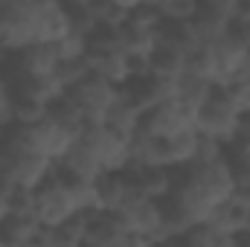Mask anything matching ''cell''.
I'll return each instance as SVG.
<instances>
[{
    "label": "cell",
    "mask_w": 250,
    "mask_h": 247,
    "mask_svg": "<svg viewBox=\"0 0 250 247\" xmlns=\"http://www.w3.org/2000/svg\"><path fill=\"white\" fill-rule=\"evenodd\" d=\"M44 117H47V102L12 93V123L15 125H32Z\"/></svg>",
    "instance_id": "603a6c76"
},
{
    "label": "cell",
    "mask_w": 250,
    "mask_h": 247,
    "mask_svg": "<svg viewBox=\"0 0 250 247\" xmlns=\"http://www.w3.org/2000/svg\"><path fill=\"white\" fill-rule=\"evenodd\" d=\"M239 125H242V108H239L236 96L224 84H215V90L207 96V102L195 111V131L227 145L236 140Z\"/></svg>",
    "instance_id": "7a4b0ae2"
},
{
    "label": "cell",
    "mask_w": 250,
    "mask_h": 247,
    "mask_svg": "<svg viewBox=\"0 0 250 247\" xmlns=\"http://www.w3.org/2000/svg\"><path fill=\"white\" fill-rule=\"evenodd\" d=\"M9 209H12V206H9V192H3V189H0V221L9 215Z\"/></svg>",
    "instance_id": "83f0119b"
},
{
    "label": "cell",
    "mask_w": 250,
    "mask_h": 247,
    "mask_svg": "<svg viewBox=\"0 0 250 247\" xmlns=\"http://www.w3.org/2000/svg\"><path fill=\"white\" fill-rule=\"evenodd\" d=\"M215 79H207V76H192V73H181L178 76V99L187 105V108H192V111H198L204 102H207V96L215 90Z\"/></svg>",
    "instance_id": "e0dca14e"
},
{
    "label": "cell",
    "mask_w": 250,
    "mask_h": 247,
    "mask_svg": "<svg viewBox=\"0 0 250 247\" xmlns=\"http://www.w3.org/2000/svg\"><path fill=\"white\" fill-rule=\"evenodd\" d=\"M233 198H236L239 204L250 206V181H239V184H236V189H233Z\"/></svg>",
    "instance_id": "4316f807"
},
{
    "label": "cell",
    "mask_w": 250,
    "mask_h": 247,
    "mask_svg": "<svg viewBox=\"0 0 250 247\" xmlns=\"http://www.w3.org/2000/svg\"><path fill=\"white\" fill-rule=\"evenodd\" d=\"M90 73V64L84 56H76V59H59L56 70H53V79L62 90H70L73 84H79L84 76Z\"/></svg>",
    "instance_id": "7402d4cb"
},
{
    "label": "cell",
    "mask_w": 250,
    "mask_h": 247,
    "mask_svg": "<svg viewBox=\"0 0 250 247\" xmlns=\"http://www.w3.org/2000/svg\"><path fill=\"white\" fill-rule=\"evenodd\" d=\"M125 181L131 186H137L143 195L148 198H166L172 192V184H175V169L169 166H154V163H128L123 169Z\"/></svg>",
    "instance_id": "8fae6325"
},
{
    "label": "cell",
    "mask_w": 250,
    "mask_h": 247,
    "mask_svg": "<svg viewBox=\"0 0 250 247\" xmlns=\"http://www.w3.org/2000/svg\"><path fill=\"white\" fill-rule=\"evenodd\" d=\"M82 137L93 145V151L99 154L105 172H120L131 163V140L123 137L120 131L108 128L105 123H87Z\"/></svg>",
    "instance_id": "ba28073f"
},
{
    "label": "cell",
    "mask_w": 250,
    "mask_h": 247,
    "mask_svg": "<svg viewBox=\"0 0 250 247\" xmlns=\"http://www.w3.org/2000/svg\"><path fill=\"white\" fill-rule=\"evenodd\" d=\"M178 245H189V247H221V245H233V239L218 230L212 221H195L184 230V236L178 239Z\"/></svg>",
    "instance_id": "d6986e66"
},
{
    "label": "cell",
    "mask_w": 250,
    "mask_h": 247,
    "mask_svg": "<svg viewBox=\"0 0 250 247\" xmlns=\"http://www.w3.org/2000/svg\"><path fill=\"white\" fill-rule=\"evenodd\" d=\"M41 221L35 212H9L0 221V245L9 247H23V245H35L38 233H41Z\"/></svg>",
    "instance_id": "5bb4252c"
},
{
    "label": "cell",
    "mask_w": 250,
    "mask_h": 247,
    "mask_svg": "<svg viewBox=\"0 0 250 247\" xmlns=\"http://www.w3.org/2000/svg\"><path fill=\"white\" fill-rule=\"evenodd\" d=\"M59 166H62L64 172H70V175H76V178H87V181H96V178L105 172L99 154L93 151V145H90L84 137H76V140H73V145L67 148V154L59 160Z\"/></svg>",
    "instance_id": "7c38bea8"
},
{
    "label": "cell",
    "mask_w": 250,
    "mask_h": 247,
    "mask_svg": "<svg viewBox=\"0 0 250 247\" xmlns=\"http://www.w3.org/2000/svg\"><path fill=\"white\" fill-rule=\"evenodd\" d=\"M84 59L90 64V73L114 82V84H123L125 79L131 76L128 70V53L123 47H108V50H96V47H87Z\"/></svg>",
    "instance_id": "4fadbf2b"
},
{
    "label": "cell",
    "mask_w": 250,
    "mask_h": 247,
    "mask_svg": "<svg viewBox=\"0 0 250 247\" xmlns=\"http://www.w3.org/2000/svg\"><path fill=\"white\" fill-rule=\"evenodd\" d=\"M140 120H143V114H140L134 105H128L123 96H120V99L111 105V111L105 114V120H102V123L108 125V128H114V131H120L123 137H128V140H131V137L140 131Z\"/></svg>",
    "instance_id": "44dd1931"
},
{
    "label": "cell",
    "mask_w": 250,
    "mask_h": 247,
    "mask_svg": "<svg viewBox=\"0 0 250 247\" xmlns=\"http://www.w3.org/2000/svg\"><path fill=\"white\" fill-rule=\"evenodd\" d=\"M35 32H38V41H62L64 35H70V15L62 6V0L38 6Z\"/></svg>",
    "instance_id": "9a60e30c"
},
{
    "label": "cell",
    "mask_w": 250,
    "mask_h": 247,
    "mask_svg": "<svg viewBox=\"0 0 250 247\" xmlns=\"http://www.w3.org/2000/svg\"><path fill=\"white\" fill-rule=\"evenodd\" d=\"M195 6H198V9H207V12H218V15L230 18V15H233L236 0H195Z\"/></svg>",
    "instance_id": "484cf974"
},
{
    "label": "cell",
    "mask_w": 250,
    "mask_h": 247,
    "mask_svg": "<svg viewBox=\"0 0 250 247\" xmlns=\"http://www.w3.org/2000/svg\"><path fill=\"white\" fill-rule=\"evenodd\" d=\"M38 3H56V0H38Z\"/></svg>",
    "instance_id": "f1b7e54d"
},
{
    "label": "cell",
    "mask_w": 250,
    "mask_h": 247,
    "mask_svg": "<svg viewBox=\"0 0 250 247\" xmlns=\"http://www.w3.org/2000/svg\"><path fill=\"white\" fill-rule=\"evenodd\" d=\"M198 140L201 134L192 128V131H184L178 137H169L166 140V166L169 169H181V166H189L195 160V151H198Z\"/></svg>",
    "instance_id": "ffe728a7"
},
{
    "label": "cell",
    "mask_w": 250,
    "mask_h": 247,
    "mask_svg": "<svg viewBox=\"0 0 250 247\" xmlns=\"http://www.w3.org/2000/svg\"><path fill=\"white\" fill-rule=\"evenodd\" d=\"M23 131H26V140L32 143V148H38L41 154H47L56 163L67 154V148L76 140V134L70 128H64L62 123H56L53 117H44V120H38L32 125H23Z\"/></svg>",
    "instance_id": "30bf717a"
},
{
    "label": "cell",
    "mask_w": 250,
    "mask_h": 247,
    "mask_svg": "<svg viewBox=\"0 0 250 247\" xmlns=\"http://www.w3.org/2000/svg\"><path fill=\"white\" fill-rule=\"evenodd\" d=\"M184 64H187V53L181 47H175L172 41H163L157 35V44L148 53V70L157 76H166V79H178L184 73Z\"/></svg>",
    "instance_id": "2e32d148"
},
{
    "label": "cell",
    "mask_w": 250,
    "mask_h": 247,
    "mask_svg": "<svg viewBox=\"0 0 250 247\" xmlns=\"http://www.w3.org/2000/svg\"><path fill=\"white\" fill-rule=\"evenodd\" d=\"M227 21H230V18H224V15H218V12L195 9V15L189 18V26H192V32H195V41H198L201 47H207V44H212L215 38L224 35Z\"/></svg>",
    "instance_id": "ac0fdd59"
},
{
    "label": "cell",
    "mask_w": 250,
    "mask_h": 247,
    "mask_svg": "<svg viewBox=\"0 0 250 247\" xmlns=\"http://www.w3.org/2000/svg\"><path fill=\"white\" fill-rule=\"evenodd\" d=\"M84 245L96 247H125L131 245V233L117 209H90L87 212V236Z\"/></svg>",
    "instance_id": "9c48e42d"
},
{
    "label": "cell",
    "mask_w": 250,
    "mask_h": 247,
    "mask_svg": "<svg viewBox=\"0 0 250 247\" xmlns=\"http://www.w3.org/2000/svg\"><path fill=\"white\" fill-rule=\"evenodd\" d=\"M38 0H0V50L12 53L38 41Z\"/></svg>",
    "instance_id": "277c9868"
},
{
    "label": "cell",
    "mask_w": 250,
    "mask_h": 247,
    "mask_svg": "<svg viewBox=\"0 0 250 247\" xmlns=\"http://www.w3.org/2000/svg\"><path fill=\"white\" fill-rule=\"evenodd\" d=\"M82 212L70 184L59 175V169H53V175L41 186H35V215L44 227H59L70 215Z\"/></svg>",
    "instance_id": "5b68a950"
},
{
    "label": "cell",
    "mask_w": 250,
    "mask_h": 247,
    "mask_svg": "<svg viewBox=\"0 0 250 247\" xmlns=\"http://www.w3.org/2000/svg\"><path fill=\"white\" fill-rule=\"evenodd\" d=\"M117 212L123 215L125 227L131 233V245H160L163 215H160V201L157 198H148L137 186L128 184Z\"/></svg>",
    "instance_id": "3957f363"
},
{
    "label": "cell",
    "mask_w": 250,
    "mask_h": 247,
    "mask_svg": "<svg viewBox=\"0 0 250 247\" xmlns=\"http://www.w3.org/2000/svg\"><path fill=\"white\" fill-rule=\"evenodd\" d=\"M224 87L236 96V102H239L242 114H248V117H250V79H245V82H233V84H224Z\"/></svg>",
    "instance_id": "d4e9b609"
},
{
    "label": "cell",
    "mask_w": 250,
    "mask_h": 247,
    "mask_svg": "<svg viewBox=\"0 0 250 247\" xmlns=\"http://www.w3.org/2000/svg\"><path fill=\"white\" fill-rule=\"evenodd\" d=\"M140 128L146 134H154V137H178L184 131H192L195 128V111L187 108L178 96H169L163 102H157L154 108H148L140 120Z\"/></svg>",
    "instance_id": "52a82bcc"
},
{
    "label": "cell",
    "mask_w": 250,
    "mask_h": 247,
    "mask_svg": "<svg viewBox=\"0 0 250 247\" xmlns=\"http://www.w3.org/2000/svg\"><path fill=\"white\" fill-rule=\"evenodd\" d=\"M163 21H189L195 15V0H154Z\"/></svg>",
    "instance_id": "cb8c5ba5"
},
{
    "label": "cell",
    "mask_w": 250,
    "mask_h": 247,
    "mask_svg": "<svg viewBox=\"0 0 250 247\" xmlns=\"http://www.w3.org/2000/svg\"><path fill=\"white\" fill-rule=\"evenodd\" d=\"M67 93L82 108V114L87 117V123H102L105 114L111 111V105L120 99V84H114V82H108V79H102L96 73H87Z\"/></svg>",
    "instance_id": "8992f818"
},
{
    "label": "cell",
    "mask_w": 250,
    "mask_h": 247,
    "mask_svg": "<svg viewBox=\"0 0 250 247\" xmlns=\"http://www.w3.org/2000/svg\"><path fill=\"white\" fill-rule=\"evenodd\" d=\"M233 189H236L233 166L224 154L215 160H195L189 166L175 169V184L169 195L195 224V221H207L224 201H230Z\"/></svg>",
    "instance_id": "6da1fadb"
}]
</instances>
